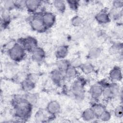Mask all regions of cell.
Here are the masks:
<instances>
[{
  "mask_svg": "<svg viewBox=\"0 0 123 123\" xmlns=\"http://www.w3.org/2000/svg\"><path fill=\"white\" fill-rule=\"evenodd\" d=\"M13 113L19 119H25L30 115L32 105L28 104L25 98H17L14 100Z\"/></svg>",
  "mask_w": 123,
  "mask_h": 123,
  "instance_id": "1",
  "label": "cell"
},
{
  "mask_svg": "<svg viewBox=\"0 0 123 123\" xmlns=\"http://www.w3.org/2000/svg\"><path fill=\"white\" fill-rule=\"evenodd\" d=\"M8 52L9 57L15 62L21 61L25 55V50L19 43H16L11 49L8 50Z\"/></svg>",
  "mask_w": 123,
  "mask_h": 123,
  "instance_id": "2",
  "label": "cell"
},
{
  "mask_svg": "<svg viewBox=\"0 0 123 123\" xmlns=\"http://www.w3.org/2000/svg\"><path fill=\"white\" fill-rule=\"evenodd\" d=\"M120 87L116 83H112L104 87L102 96L106 99H109L119 95Z\"/></svg>",
  "mask_w": 123,
  "mask_h": 123,
  "instance_id": "3",
  "label": "cell"
},
{
  "mask_svg": "<svg viewBox=\"0 0 123 123\" xmlns=\"http://www.w3.org/2000/svg\"><path fill=\"white\" fill-rule=\"evenodd\" d=\"M71 91L77 100H82L85 97L84 86L80 80L74 81L71 86Z\"/></svg>",
  "mask_w": 123,
  "mask_h": 123,
  "instance_id": "4",
  "label": "cell"
},
{
  "mask_svg": "<svg viewBox=\"0 0 123 123\" xmlns=\"http://www.w3.org/2000/svg\"><path fill=\"white\" fill-rule=\"evenodd\" d=\"M32 28L38 32H42L47 28H46L41 18V14H37L33 16L30 21Z\"/></svg>",
  "mask_w": 123,
  "mask_h": 123,
  "instance_id": "5",
  "label": "cell"
},
{
  "mask_svg": "<svg viewBox=\"0 0 123 123\" xmlns=\"http://www.w3.org/2000/svg\"><path fill=\"white\" fill-rule=\"evenodd\" d=\"M21 42H22L19 44L23 47L25 51L31 53L37 47H38L37 40L34 37H28L26 38H24Z\"/></svg>",
  "mask_w": 123,
  "mask_h": 123,
  "instance_id": "6",
  "label": "cell"
},
{
  "mask_svg": "<svg viewBox=\"0 0 123 123\" xmlns=\"http://www.w3.org/2000/svg\"><path fill=\"white\" fill-rule=\"evenodd\" d=\"M41 18L47 29L52 27L56 21L55 15L49 12H46L42 13L41 14Z\"/></svg>",
  "mask_w": 123,
  "mask_h": 123,
  "instance_id": "7",
  "label": "cell"
},
{
  "mask_svg": "<svg viewBox=\"0 0 123 123\" xmlns=\"http://www.w3.org/2000/svg\"><path fill=\"white\" fill-rule=\"evenodd\" d=\"M104 86L101 85L96 84L93 85L90 88L89 93L91 97L95 99H98L102 96Z\"/></svg>",
  "mask_w": 123,
  "mask_h": 123,
  "instance_id": "8",
  "label": "cell"
},
{
  "mask_svg": "<svg viewBox=\"0 0 123 123\" xmlns=\"http://www.w3.org/2000/svg\"><path fill=\"white\" fill-rule=\"evenodd\" d=\"M61 110L60 103L56 100H52L49 102L46 107V111L51 115H55L58 113Z\"/></svg>",
  "mask_w": 123,
  "mask_h": 123,
  "instance_id": "9",
  "label": "cell"
},
{
  "mask_svg": "<svg viewBox=\"0 0 123 123\" xmlns=\"http://www.w3.org/2000/svg\"><path fill=\"white\" fill-rule=\"evenodd\" d=\"M41 4V1L38 0H25V8L31 12H35L38 9Z\"/></svg>",
  "mask_w": 123,
  "mask_h": 123,
  "instance_id": "10",
  "label": "cell"
},
{
  "mask_svg": "<svg viewBox=\"0 0 123 123\" xmlns=\"http://www.w3.org/2000/svg\"><path fill=\"white\" fill-rule=\"evenodd\" d=\"M45 51L41 47H37L32 52L33 59L36 62H41L45 57Z\"/></svg>",
  "mask_w": 123,
  "mask_h": 123,
  "instance_id": "11",
  "label": "cell"
},
{
  "mask_svg": "<svg viewBox=\"0 0 123 123\" xmlns=\"http://www.w3.org/2000/svg\"><path fill=\"white\" fill-rule=\"evenodd\" d=\"M109 76L112 81H120L123 76L122 70L119 67L115 66L110 71Z\"/></svg>",
  "mask_w": 123,
  "mask_h": 123,
  "instance_id": "12",
  "label": "cell"
},
{
  "mask_svg": "<svg viewBox=\"0 0 123 123\" xmlns=\"http://www.w3.org/2000/svg\"><path fill=\"white\" fill-rule=\"evenodd\" d=\"M21 86L24 91L25 92L30 91L35 87V81L32 77H28L22 81Z\"/></svg>",
  "mask_w": 123,
  "mask_h": 123,
  "instance_id": "13",
  "label": "cell"
},
{
  "mask_svg": "<svg viewBox=\"0 0 123 123\" xmlns=\"http://www.w3.org/2000/svg\"><path fill=\"white\" fill-rule=\"evenodd\" d=\"M95 19L100 24L108 23L111 20L109 13L105 11H102L98 12L95 16Z\"/></svg>",
  "mask_w": 123,
  "mask_h": 123,
  "instance_id": "14",
  "label": "cell"
},
{
  "mask_svg": "<svg viewBox=\"0 0 123 123\" xmlns=\"http://www.w3.org/2000/svg\"><path fill=\"white\" fill-rule=\"evenodd\" d=\"M50 76L52 81L54 84L59 85L62 80L63 77L65 76L64 73L56 69L51 72Z\"/></svg>",
  "mask_w": 123,
  "mask_h": 123,
  "instance_id": "15",
  "label": "cell"
},
{
  "mask_svg": "<svg viewBox=\"0 0 123 123\" xmlns=\"http://www.w3.org/2000/svg\"><path fill=\"white\" fill-rule=\"evenodd\" d=\"M68 52V47L66 45L59 46L55 51V56L58 59H64Z\"/></svg>",
  "mask_w": 123,
  "mask_h": 123,
  "instance_id": "16",
  "label": "cell"
},
{
  "mask_svg": "<svg viewBox=\"0 0 123 123\" xmlns=\"http://www.w3.org/2000/svg\"><path fill=\"white\" fill-rule=\"evenodd\" d=\"M70 65V62L64 59H59L56 62L57 69L64 74Z\"/></svg>",
  "mask_w": 123,
  "mask_h": 123,
  "instance_id": "17",
  "label": "cell"
},
{
  "mask_svg": "<svg viewBox=\"0 0 123 123\" xmlns=\"http://www.w3.org/2000/svg\"><path fill=\"white\" fill-rule=\"evenodd\" d=\"M82 117L85 121H91L96 118L94 111L91 108L86 109L83 111Z\"/></svg>",
  "mask_w": 123,
  "mask_h": 123,
  "instance_id": "18",
  "label": "cell"
},
{
  "mask_svg": "<svg viewBox=\"0 0 123 123\" xmlns=\"http://www.w3.org/2000/svg\"><path fill=\"white\" fill-rule=\"evenodd\" d=\"M91 108L94 111L96 117L98 118L106 110L105 106L103 104L97 103L93 104Z\"/></svg>",
  "mask_w": 123,
  "mask_h": 123,
  "instance_id": "19",
  "label": "cell"
},
{
  "mask_svg": "<svg viewBox=\"0 0 123 123\" xmlns=\"http://www.w3.org/2000/svg\"><path fill=\"white\" fill-rule=\"evenodd\" d=\"M101 53V49L98 47H93L90 49L88 53V57L90 59H96L99 57Z\"/></svg>",
  "mask_w": 123,
  "mask_h": 123,
  "instance_id": "20",
  "label": "cell"
},
{
  "mask_svg": "<svg viewBox=\"0 0 123 123\" xmlns=\"http://www.w3.org/2000/svg\"><path fill=\"white\" fill-rule=\"evenodd\" d=\"M81 71L85 74H89L92 73L94 70V67L93 65L90 62H86L83 63L80 68Z\"/></svg>",
  "mask_w": 123,
  "mask_h": 123,
  "instance_id": "21",
  "label": "cell"
},
{
  "mask_svg": "<svg viewBox=\"0 0 123 123\" xmlns=\"http://www.w3.org/2000/svg\"><path fill=\"white\" fill-rule=\"evenodd\" d=\"M77 75V68L70 65L64 73V76L68 78L72 79L75 77Z\"/></svg>",
  "mask_w": 123,
  "mask_h": 123,
  "instance_id": "22",
  "label": "cell"
},
{
  "mask_svg": "<svg viewBox=\"0 0 123 123\" xmlns=\"http://www.w3.org/2000/svg\"><path fill=\"white\" fill-rule=\"evenodd\" d=\"M108 13L111 19H119L122 15V11L121 10V9H117L113 8Z\"/></svg>",
  "mask_w": 123,
  "mask_h": 123,
  "instance_id": "23",
  "label": "cell"
},
{
  "mask_svg": "<svg viewBox=\"0 0 123 123\" xmlns=\"http://www.w3.org/2000/svg\"><path fill=\"white\" fill-rule=\"evenodd\" d=\"M53 4L55 8L59 12H64L66 9L65 2L62 0H54L53 2Z\"/></svg>",
  "mask_w": 123,
  "mask_h": 123,
  "instance_id": "24",
  "label": "cell"
},
{
  "mask_svg": "<svg viewBox=\"0 0 123 123\" xmlns=\"http://www.w3.org/2000/svg\"><path fill=\"white\" fill-rule=\"evenodd\" d=\"M25 98L26 101L31 105H34L36 104L37 101V96L33 93H28L25 97Z\"/></svg>",
  "mask_w": 123,
  "mask_h": 123,
  "instance_id": "25",
  "label": "cell"
},
{
  "mask_svg": "<svg viewBox=\"0 0 123 123\" xmlns=\"http://www.w3.org/2000/svg\"><path fill=\"white\" fill-rule=\"evenodd\" d=\"M34 117L36 121L38 122H44L47 119L46 113L42 110H38L36 112Z\"/></svg>",
  "mask_w": 123,
  "mask_h": 123,
  "instance_id": "26",
  "label": "cell"
},
{
  "mask_svg": "<svg viewBox=\"0 0 123 123\" xmlns=\"http://www.w3.org/2000/svg\"><path fill=\"white\" fill-rule=\"evenodd\" d=\"M84 23L83 19L78 15L74 16L71 20L72 25L75 27H79L81 26Z\"/></svg>",
  "mask_w": 123,
  "mask_h": 123,
  "instance_id": "27",
  "label": "cell"
},
{
  "mask_svg": "<svg viewBox=\"0 0 123 123\" xmlns=\"http://www.w3.org/2000/svg\"><path fill=\"white\" fill-rule=\"evenodd\" d=\"M111 116L110 112L105 110L98 117V118L103 122H107L111 119Z\"/></svg>",
  "mask_w": 123,
  "mask_h": 123,
  "instance_id": "28",
  "label": "cell"
},
{
  "mask_svg": "<svg viewBox=\"0 0 123 123\" xmlns=\"http://www.w3.org/2000/svg\"><path fill=\"white\" fill-rule=\"evenodd\" d=\"M114 113L117 118H122L123 115V108L122 105L117 106L114 110Z\"/></svg>",
  "mask_w": 123,
  "mask_h": 123,
  "instance_id": "29",
  "label": "cell"
},
{
  "mask_svg": "<svg viewBox=\"0 0 123 123\" xmlns=\"http://www.w3.org/2000/svg\"><path fill=\"white\" fill-rule=\"evenodd\" d=\"M122 49V47H120L119 45L114 44L110 48L109 52L111 54H116L119 53Z\"/></svg>",
  "mask_w": 123,
  "mask_h": 123,
  "instance_id": "30",
  "label": "cell"
},
{
  "mask_svg": "<svg viewBox=\"0 0 123 123\" xmlns=\"http://www.w3.org/2000/svg\"><path fill=\"white\" fill-rule=\"evenodd\" d=\"M82 64L83 63L82 62L81 60L79 58H75L70 62L71 65L75 68H80Z\"/></svg>",
  "mask_w": 123,
  "mask_h": 123,
  "instance_id": "31",
  "label": "cell"
},
{
  "mask_svg": "<svg viewBox=\"0 0 123 123\" xmlns=\"http://www.w3.org/2000/svg\"><path fill=\"white\" fill-rule=\"evenodd\" d=\"M70 8L73 10H75L77 9L78 5V2L75 0H68L67 1Z\"/></svg>",
  "mask_w": 123,
  "mask_h": 123,
  "instance_id": "32",
  "label": "cell"
},
{
  "mask_svg": "<svg viewBox=\"0 0 123 123\" xmlns=\"http://www.w3.org/2000/svg\"><path fill=\"white\" fill-rule=\"evenodd\" d=\"M3 3L5 6V8L7 10H9V9L12 8V7H15L14 1L6 0L3 1Z\"/></svg>",
  "mask_w": 123,
  "mask_h": 123,
  "instance_id": "33",
  "label": "cell"
},
{
  "mask_svg": "<svg viewBox=\"0 0 123 123\" xmlns=\"http://www.w3.org/2000/svg\"><path fill=\"white\" fill-rule=\"evenodd\" d=\"M113 8L121 9L123 6V0H114L112 2Z\"/></svg>",
  "mask_w": 123,
  "mask_h": 123,
  "instance_id": "34",
  "label": "cell"
},
{
  "mask_svg": "<svg viewBox=\"0 0 123 123\" xmlns=\"http://www.w3.org/2000/svg\"><path fill=\"white\" fill-rule=\"evenodd\" d=\"M15 7L18 8H25V0L14 1Z\"/></svg>",
  "mask_w": 123,
  "mask_h": 123,
  "instance_id": "35",
  "label": "cell"
}]
</instances>
